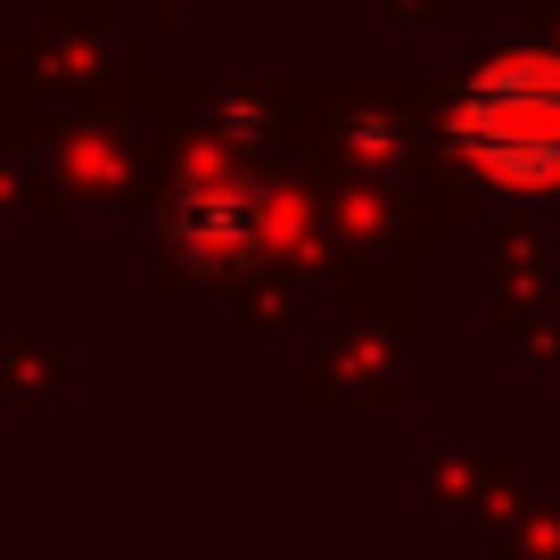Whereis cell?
<instances>
[{
  "mask_svg": "<svg viewBox=\"0 0 560 560\" xmlns=\"http://www.w3.org/2000/svg\"><path fill=\"white\" fill-rule=\"evenodd\" d=\"M445 140L487 190H560V50H503L445 107Z\"/></svg>",
  "mask_w": 560,
  "mask_h": 560,
  "instance_id": "1",
  "label": "cell"
},
{
  "mask_svg": "<svg viewBox=\"0 0 560 560\" xmlns=\"http://www.w3.org/2000/svg\"><path fill=\"white\" fill-rule=\"evenodd\" d=\"M272 190L231 158H190L165 190V240L190 264H247L272 247Z\"/></svg>",
  "mask_w": 560,
  "mask_h": 560,
  "instance_id": "2",
  "label": "cell"
}]
</instances>
